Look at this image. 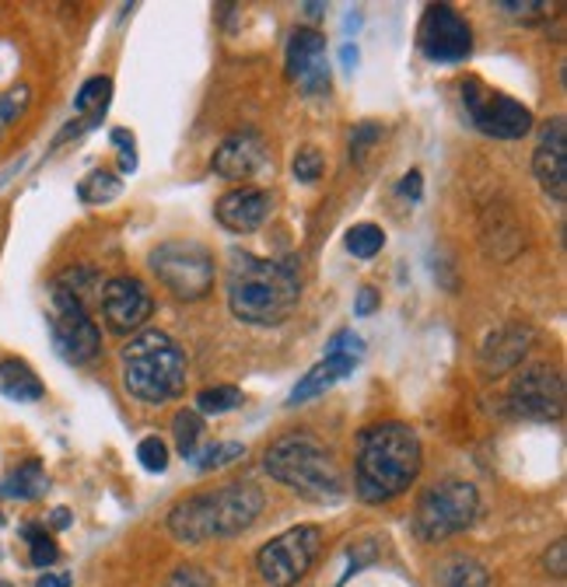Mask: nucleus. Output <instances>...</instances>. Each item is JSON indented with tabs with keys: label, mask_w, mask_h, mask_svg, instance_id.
<instances>
[{
	"label": "nucleus",
	"mask_w": 567,
	"mask_h": 587,
	"mask_svg": "<svg viewBox=\"0 0 567 587\" xmlns=\"http://www.w3.org/2000/svg\"><path fill=\"white\" fill-rule=\"evenodd\" d=\"M420 437L410 424L386 420L371 424L358 437V461H354V489L365 504H386L407 494L420 476Z\"/></svg>",
	"instance_id": "obj_1"
},
{
	"label": "nucleus",
	"mask_w": 567,
	"mask_h": 587,
	"mask_svg": "<svg viewBox=\"0 0 567 587\" xmlns=\"http://www.w3.org/2000/svg\"><path fill=\"white\" fill-rule=\"evenodd\" d=\"M228 308L246 326H280L298 308L301 283L295 269L249 252H231L228 262Z\"/></svg>",
	"instance_id": "obj_2"
},
{
	"label": "nucleus",
	"mask_w": 567,
	"mask_h": 587,
	"mask_svg": "<svg viewBox=\"0 0 567 587\" xmlns=\"http://www.w3.org/2000/svg\"><path fill=\"white\" fill-rule=\"evenodd\" d=\"M259 514H263V489L256 482H228L221 489H207V494L186 497L179 500L165 528L186 546H200L210 538H225V535H239L246 531Z\"/></svg>",
	"instance_id": "obj_3"
},
{
	"label": "nucleus",
	"mask_w": 567,
	"mask_h": 587,
	"mask_svg": "<svg viewBox=\"0 0 567 587\" xmlns=\"http://www.w3.org/2000/svg\"><path fill=\"white\" fill-rule=\"evenodd\" d=\"M263 469L270 479L312 504H337L347 489L337 455L312 430L280 434L263 455Z\"/></svg>",
	"instance_id": "obj_4"
},
{
	"label": "nucleus",
	"mask_w": 567,
	"mask_h": 587,
	"mask_svg": "<svg viewBox=\"0 0 567 587\" xmlns=\"http://www.w3.org/2000/svg\"><path fill=\"white\" fill-rule=\"evenodd\" d=\"M123 388L133 399L155 406L182 396L186 354L179 350V342L161 329L133 336L123 347Z\"/></svg>",
	"instance_id": "obj_5"
},
{
	"label": "nucleus",
	"mask_w": 567,
	"mask_h": 587,
	"mask_svg": "<svg viewBox=\"0 0 567 587\" xmlns=\"http://www.w3.org/2000/svg\"><path fill=\"white\" fill-rule=\"evenodd\" d=\"M151 273L158 277V283L172 294L179 301H200L215 290V252L200 241H161L158 249L148 256Z\"/></svg>",
	"instance_id": "obj_6"
},
{
	"label": "nucleus",
	"mask_w": 567,
	"mask_h": 587,
	"mask_svg": "<svg viewBox=\"0 0 567 587\" xmlns=\"http://www.w3.org/2000/svg\"><path fill=\"white\" fill-rule=\"evenodd\" d=\"M480 514V494L472 482L462 479H441L428 486L417 500L414 528L424 543H445L459 531H466Z\"/></svg>",
	"instance_id": "obj_7"
},
{
	"label": "nucleus",
	"mask_w": 567,
	"mask_h": 587,
	"mask_svg": "<svg viewBox=\"0 0 567 587\" xmlns=\"http://www.w3.org/2000/svg\"><path fill=\"white\" fill-rule=\"evenodd\" d=\"M50 336L53 347L67 364H88L102 350V332L84 305L81 294H74L67 283H53L50 290Z\"/></svg>",
	"instance_id": "obj_8"
},
{
	"label": "nucleus",
	"mask_w": 567,
	"mask_h": 587,
	"mask_svg": "<svg viewBox=\"0 0 567 587\" xmlns=\"http://www.w3.org/2000/svg\"><path fill=\"white\" fill-rule=\"evenodd\" d=\"M322 553V531L316 525H298L273 535L270 543L256 553V570L267 587H295L309 577Z\"/></svg>",
	"instance_id": "obj_9"
},
{
	"label": "nucleus",
	"mask_w": 567,
	"mask_h": 587,
	"mask_svg": "<svg viewBox=\"0 0 567 587\" xmlns=\"http://www.w3.org/2000/svg\"><path fill=\"white\" fill-rule=\"evenodd\" d=\"M462 106L472 119V127L494 140H523L533 133V112L518 98L494 91L477 78L462 81Z\"/></svg>",
	"instance_id": "obj_10"
},
{
	"label": "nucleus",
	"mask_w": 567,
	"mask_h": 587,
	"mask_svg": "<svg viewBox=\"0 0 567 587\" xmlns=\"http://www.w3.org/2000/svg\"><path fill=\"white\" fill-rule=\"evenodd\" d=\"M508 406L523 420L550 424L564 416V378L550 364H529L508 385Z\"/></svg>",
	"instance_id": "obj_11"
},
{
	"label": "nucleus",
	"mask_w": 567,
	"mask_h": 587,
	"mask_svg": "<svg viewBox=\"0 0 567 587\" xmlns=\"http://www.w3.org/2000/svg\"><path fill=\"white\" fill-rule=\"evenodd\" d=\"M361 357H365V339L354 332V329L337 332L334 339L326 342L322 360H319L316 367H309V371H305V378L291 388L288 402H291V406H301V402H309V399L322 396V391H329L337 381H344V378L354 371V367L361 364Z\"/></svg>",
	"instance_id": "obj_12"
},
{
	"label": "nucleus",
	"mask_w": 567,
	"mask_h": 587,
	"mask_svg": "<svg viewBox=\"0 0 567 587\" xmlns=\"http://www.w3.org/2000/svg\"><path fill=\"white\" fill-rule=\"evenodd\" d=\"M417 46L431 63H459L472 49V29L456 8L431 4L428 11H424Z\"/></svg>",
	"instance_id": "obj_13"
},
{
	"label": "nucleus",
	"mask_w": 567,
	"mask_h": 587,
	"mask_svg": "<svg viewBox=\"0 0 567 587\" xmlns=\"http://www.w3.org/2000/svg\"><path fill=\"white\" fill-rule=\"evenodd\" d=\"M102 315L112 332H133L155 315V298L137 277H112L102 287Z\"/></svg>",
	"instance_id": "obj_14"
},
{
	"label": "nucleus",
	"mask_w": 567,
	"mask_h": 587,
	"mask_svg": "<svg viewBox=\"0 0 567 587\" xmlns=\"http://www.w3.org/2000/svg\"><path fill=\"white\" fill-rule=\"evenodd\" d=\"M533 171L550 200L557 203L567 200V122L564 116H554L543 122L536 151H533Z\"/></svg>",
	"instance_id": "obj_15"
},
{
	"label": "nucleus",
	"mask_w": 567,
	"mask_h": 587,
	"mask_svg": "<svg viewBox=\"0 0 567 587\" xmlns=\"http://www.w3.org/2000/svg\"><path fill=\"white\" fill-rule=\"evenodd\" d=\"M210 168L228 182H252L270 168V147L256 130L231 133L228 140H221L215 158H210Z\"/></svg>",
	"instance_id": "obj_16"
},
{
	"label": "nucleus",
	"mask_w": 567,
	"mask_h": 587,
	"mask_svg": "<svg viewBox=\"0 0 567 587\" xmlns=\"http://www.w3.org/2000/svg\"><path fill=\"white\" fill-rule=\"evenodd\" d=\"M270 207H273V200H270L267 189L246 186V189L225 192L221 200H218V207H215V213H218V225L225 231H231V235H252V231H259L270 220Z\"/></svg>",
	"instance_id": "obj_17"
},
{
	"label": "nucleus",
	"mask_w": 567,
	"mask_h": 587,
	"mask_svg": "<svg viewBox=\"0 0 567 587\" xmlns=\"http://www.w3.org/2000/svg\"><path fill=\"white\" fill-rule=\"evenodd\" d=\"M533 339L536 332L529 326H518V322H508L501 329H494L487 339H484V347H480V371L487 378H501L508 375L511 367L523 364V357L529 354L533 347Z\"/></svg>",
	"instance_id": "obj_18"
},
{
	"label": "nucleus",
	"mask_w": 567,
	"mask_h": 587,
	"mask_svg": "<svg viewBox=\"0 0 567 587\" xmlns=\"http://www.w3.org/2000/svg\"><path fill=\"white\" fill-rule=\"evenodd\" d=\"M109 94H112V81H109V78H91V81H84L81 91H78V98H74V109L81 112V119L67 122L63 133H60L53 143H63V140L78 137V133H84V130H91V127H99L102 116H106V109H109Z\"/></svg>",
	"instance_id": "obj_19"
},
{
	"label": "nucleus",
	"mask_w": 567,
	"mask_h": 587,
	"mask_svg": "<svg viewBox=\"0 0 567 587\" xmlns=\"http://www.w3.org/2000/svg\"><path fill=\"white\" fill-rule=\"evenodd\" d=\"M322 60H326V36L319 29H295L288 36V57H284V70H288V78L295 84Z\"/></svg>",
	"instance_id": "obj_20"
},
{
	"label": "nucleus",
	"mask_w": 567,
	"mask_h": 587,
	"mask_svg": "<svg viewBox=\"0 0 567 587\" xmlns=\"http://www.w3.org/2000/svg\"><path fill=\"white\" fill-rule=\"evenodd\" d=\"M0 396H8L11 402H39L42 381L26 360L8 357L0 360Z\"/></svg>",
	"instance_id": "obj_21"
},
{
	"label": "nucleus",
	"mask_w": 567,
	"mask_h": 587,
	"mask_svg": "<svg viewBox=\"0 0 567 587\" xmlns=\"http://www.w3.org/2000/svg\"><path fill=\"white\" fill-rule=\"evenodd\" d=\"M50 489V476H46L42 461H21L18 469H11L0 479V497L4 500H39Z\"/></svg>",
	"instance_id": "obj_22"
},
{
	"label": "nucleus",
	"mask_w": 567,
	"mask_h": 587,
	"mask_svg": "<svg viewBox=\"0 0 567 587\" xmlns=\"http://www.w3.org/2000/svg\"><path fill=\"white\" fill-rule=\"evenodd\" d=\"M435 587H490V574L469 556H448L435 574Z\"/></svg>",
	"instance_id": "obj_23"
},
{
	"label": "nucleus",
	"mask_w": 567,
	"mask_h": 587,
	"mask_svg": "<svg viewBox=\"0 0 567 587\" xmlns=\"http://www.w3.org/2000/svg\"><path fill=\"white\" fill-rule=\"evenodd\" d=\"M120 192H123V179L116 176V171L99 168V171H91V176L81 179V186H78V200L88 203V207H102V203H112Z\"/></svg>",
	"instance_id": "obj_24"
},
{
	"label": "nucleus",
	"mask_w": 567,
	"mask_h": 587,
	"mask_svg": "<svg viewBox=\"0 0 567 587\" xmlns=\"http://www.w3.org/2000/svg\"><path fill=\"white\" fill-rule=\"evenodd\" d=\"M172 434H176V448L182 458H193L200 451L203 440V416L197 409H182L172 420Z\"/></svg>",
	"instance_id": "obj_25"
},
{
	"label": "nucleus",
	"mask_w": 567,
	"mask_h": 587,
	"mask_svg": "<svg viewBox=\"0 0 567 587\" xmlns=\"http://www.w3.org/2000/svg\"><path fill=\"white\" fill-rule=\"evenodd\" d=\"M386 249V231L371 225V220H365V225H354L347 231V252L358 256V259H375L378 252Z\"/></svg>",
	"instance_id": "obj_26"
},
{
	"label": "nucleus",
	"mask_w": 567,
	"mask_h": 587,
	"mask_svg": "<svg viewBox=\"0 0 567 587\" xmlns=\"http://www.w3.org/2000/svg\"><path fill=\"white\" fill-rule=\"evenodd\" d=\"M242 402H246L242 388L218 385V388H203V391H200V396H197V412H200V416H221V412L239 409Z\"/></svg>",
	"instance_id": "obj_27"
},
{
	"label": "nucleus",
	"mask_w": 567,
	"mask_h": 587,
	"mask_svg": "<svg viewBox=\"0 0 567 587\" xmlns=\"http://www.w3.org/2000/svg\"><path fill=\"white\" fill-rule=\"evenodd\" d=\"M21 538L29 543L32 567H53V563L60 559V549L53 543V535L46 531V525H26V528H21Z\"/></svg>",
	"instance_id": "obj_28"
},
{
	"label": "nucleus",
	"mask_w": 567,
	"mask_h": 587,
	"mask_svg": "<svg viewBox=\"0 0 567 587\" xmlns=\"http://www.w3.org/2000/svg\"><path fill=\"white\" fill-rule=\"evenodd\" d=\"M29 102H32L29 84H14L8 91H0V140H4V133L29 112Z\"/></svg>",
	"instance_id": "obj_29"
},
{
	"label": "nucleus",
	"mask_w": 567,
	"mask_h": 587,
	"mask_svg": "<svg viewBox=\"0 0 567 587\" xmlns=\"http://www.w3.org/2000/svg\"><path fill=\"white\" fill-rule=\"evenodd\" d=\"M242 455H246L242 445H235V440H221V445H210V448L197 451L193 465L200 472H215V469H225V465H231V461H239Z\"/></svg>",
	"instance_id": "obj_30"
},
{
	"label": "nucleus",
	"mask_w": 567,
	"mask_h": 587,
	"mask_svg": "<svg viewBox=\"0 0 567 587\" xmlns=\"http://www.w3.org/2000/svg\"><path fill=\"white\" fill-rule=\"evenodd\" d=\"M382 133H386L382 122H358V127H350V161L365 165L368 151L382 140Z\"/></svg>",
	"instance_id": "obj_31"
},
{
	"label": "nucleus",
	"mask_w": 567,
	"mask_h": 587,
	"mask_svg": "<svg viewBox=\"0 0 567 587\" xmlns=\"http://www.w3.org/2000/svg\"><path fill=\"white\" fill-rule=\"evenodd\" d=\"M291 171H295L298 182L316 186L326 176V158L316 151V147H301V151L295 155V161H291Z\"/></svg>",
	"instance_id": "obj_32"
},
{
	"label": "nucleus",
	"mask_w": 567,
	"mask_h": 587,
	"mask_svg": "<svg viewBox=\"0 0 567 587\" xmlns=\"http://www.w3.org/2000/svg\"><path fill=\"white\" fill-rule=\"evenodd\" d=\"M137 458H140V465H145L148 472H165V469H169V448H165V440L155 437V434L137 445Z\"/></svg>",
	"instance_id": "obj_33"
},
{
	"label": "nucleus",
	"mask_w": 567,
	"mask_h": 587,
	"mask_svg": "<svg viewBox=\"0 0 567 587\" xmlns=\"http://www.w3.org/2000/svg\"><path fill=\"white\" fill-rule=\"evenodd\" d=\"M298 88L309 94V98H312V94H329V60L316 63V67L298 81Z\"/></svg>",
	"instance_id": "obj_34"
},
{
	"label": "nucleus",
	"mask_w": 567,
	"mask_h": 587,
	"mask_svg": "<svg viewBox=\"0 0 567 587\" xmlns=\"http://www.w3.org/2000/svg\"><path fill=\"white\" fill-rule=\"evenodd\" d=\"M165 587H210V577L200 567H193V563H186V567L172 570V577L165 580Z\"/></svg>",
	"instance_id": "obj_35"
},
{
	"label": "nucleus",
	"mask_w": 567,
	"mask_h": 587,
	"mask_svg": "<svg viewBox=\"0 0 567 587\" xmlns=\"http://www.w3.org/2000/svg\"><path fill=\"white\" fill-rule=\"evenodd\" d=\"M543 567H547V574L557 577V580L567 577V543H564V538H557V543L547 549V556H543Z\"/></svg>",
	"instance_id": "obj_36"
},
{
	"label": "nucleus",
	"mask_w": 567,
	"mask_h": 587,
	"mask_svg": "<svg viewBox=\"0 0 567 587\" xmlns=\"http://www.w3.org/2000/svg\"><path fill=\"white\" fill-rule=\"evenodd\" d=\"M112 143L120 147V168L123 171H137V147L133 137L127 130H112Z\"/></svg>",
	"instance_id": "obj_37"
},
{
	"label": "nucleus",
	"mask_w": 567,
	"mask_h": 587,
	"mask_svg": "<svg viewBox=\"0 0 567 587\" xmlns=\"http://www.w3.org/2000/svg\"><path fill=\"white\" fill-rule=\"evenodd\" d=\"M498 8L508 14H518V21H536L539 14H550V4H511V0H505Z\"/></svg>",
	"instance_id": "obj_38"
},
{
	"label": "nucleus",
	"mask_w": 567,
	"mask_h": 587,
	"mask_svg": "<svg viewBox=\"0 0 567 587\" xmlns=\"http://www.w3.org/2000/svg\"><path fill=\"white\" fill-rule=\"evenodd\" d=\"M378 301H382V298H378V290L375 287H361L358 290V301H354V315H371L375 308H378Z\"/></svg>",
	"instance_id": "obj_39"
},
{
	"label": "nucleus",
	"mask_w": 567,
	"mask_h": 587,
	"mask_svg": "<svg viewBox=\"0 0 567 587\" xmlns=\"http://www.w3.org/2000/svg\"><path fill=\"white\" fill-rule=\"evenodd\" d=\"M420 182H424V179H420V171L414 168V171H407V176H404V182H399V192H404L407 200L417 203V200H420Z\"/></svg>",
	"instance_id": "obj_40"
},
{
	"label": "nucleus",
	"mask_w": 567,
	"mask_h": 587,
	"mask_svg": "<svg viewBox=\"0 0 567 587\" xmlns=\"http://www.w3.org/2000/svg\"><path fill=\"white\" fill-rule=\"evenodd\" d=\"M36 587H70V574H46L36 580Z\"/></svg>",
	"instance_id": "obj_41"
},
{
	"label": "nucleus",
	"mask_w": 567,
	"mask_h": 587,
	"mask_svg": "<svg viewBox=\"0 0 567 587\" xmlns=\"http://www.w3.org/2000/svg\"><path fill=\"white\" fill-rule=\"evenodd\" d=\"M67 525H70V510H67V507H57V510L50 514V528H53V531H63Z\"/></svg>",
	"instance_id": "obj_42"
},
{
	"label": "nucleus",
	"mask_w": 567,
	"mask_h": 587,
	"mask_svg": "<svg viewBox=\"0 0 567 587\" xmlns=\"http://www.w3.org/2000/svg\"><path fill=\"white\" fill-rule=\"evenodd\" d=\"M340 60H344V70H347V73H354V67H358V46H344Z\"/></svg>",
	"instance_id": "obj_43"
}]
</instances>
